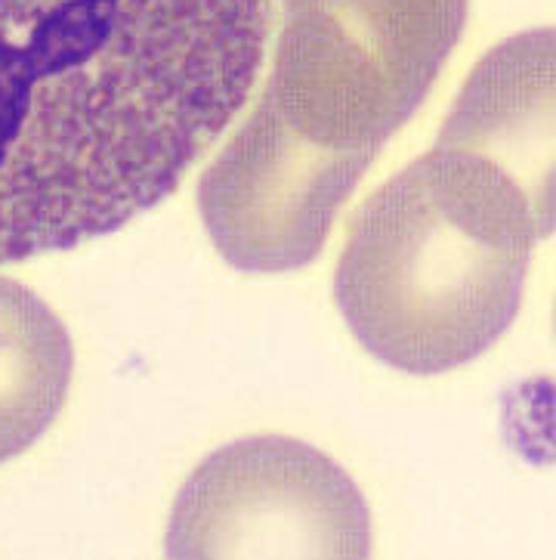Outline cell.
I'll use <instances>...</instances> for the list:
<instances>
[{"instance_id": "obj_5", "label": "cell", "mask_w": 556, "mask_h": 560, "mask_svg": "<svg viewBox=\"0 0 556 560\" xmlns=\"http://www.w3.org/2000/svg\"><path fill=\"white\" fill-rule=\"evenodd\" d=\"M74 375L62 319L22 282L0 279V465L54 428Z\"/></svg>"}, {"instance_id": "obj_2", "label": "cell", "mask_w": 556, "mask_h": 560, "mask_svg": "<svg viewBox=\"0 0 556 560\" xmlns=\"http://www.w3.org/2000/svg\"><path fill=\"white\" fill-rule=\"evenodd\" d=\"M554 233V32L504 40L427 155L353 218L334 301L356 341L409 375L483 357L513 326Z\"/></svg>"}, {"instance_id": "obj_4", "label": "cell", "mask_w": 556, "mask_h": 560, "mask_svg": "<svg viewBox=\"0 0 556 560\" xmlns=\"http://www.w3.org/2000/svg\"><path fill=\"white\" fill-rule=\"evenodd\" d=\"M170 558H368L371 514L353 477L291 436L211 452L180 489Z\"/></svg>"}, {"instance_id": "obj_3", "label": "cell", "mask_w": 556, "mask_h": 560, "mask_svg": "<svg viewBox=\"0 0 556 560\" xmlns=\"http://www.w3.org/2000/svg\"><path fill=\"white\" fill-rule=\"evenodd\" d=\"M464 19L466 0H282L267 91L198 186L216 252L245 272L312 264Z\"/></svg>"}, {"instance_id": "obj_1", "label": "cell", "mask_w": 556, "mask_h": 560, "mask_svg": "<svg viewBox=\"0 0 556 560\" xmlns=\"http://www.w3.org/2000/svg\"><path fill=\"white\" fill-rule=\"evenodd\" d=\"M272 0H0V267L118 233L241 112Z\"/></svg>"}]
</instances>
